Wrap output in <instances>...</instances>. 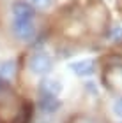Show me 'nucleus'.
Instances as JSON below:
<instances>
[{
	"label": "nucleus",
	"mask_w": 122,
	"mask_h": 123,
	"mask_svg": "<svg viewBox=\"0 0 122 123\" xmlns=\"http://www.w3.org/2000/svg\"><path fill=\"white\" fill-rule=\"evenodd\" d=\"M113 113H115V116L122 118V97H119V98L113 102Z\"/></svg>",
	"instance_id": "obj_10"
},
{
	"label": "nucleus",
	"mask_w": 122,
	"mask_h": 123,
	"mask_svg": "<svg viewBox=\"0 0 122 123\" xmlns=\"http://www.w3.org/2000/svg\"><path fill=\"white\" fill-rule=\"evenodd\" d=\"M60 102L58 97H53V95H41L39 93V98H37V109L44 114H55L57 111L60 109Z\"/></svg>",
	"instance_id": "obj_4"
},
{
	"label": "nucleus",
	"mask_w": 122,
	"mask_h": 123,
	"mask_svg": "<svg viewBox=\"0 0 122 123\" xmlns=\"http://www.w3.org/2000/svg\"><path fill=\"white\" fill-rule=\"evenodd\" d=\"M69 67H71V70H73L76 76H80V77H88V76H92L94 72H96V60H92V58L76 60V62H73Z\"/></svg>",
	"instance_id": "obj_6"
},
{
	"label": "nucleus",
	"mask_w": 122,
	"mask_h": 123,
	"mask_svg": "<svg viewBox=\"0 0 122 123\" xmlns=\"http://www.w3.org/2000/svg\"><path fill=\"white\" fill-rule=\"evenodd\" d=\"M41 95H53V97H58L64 90V85L58 79H53V77H43L39 81V86H37Z\"/></svg>",
	"instance_id": "obj_5"
},
{
	"label": "nucleus",
	"mask_w": 122,
	"mask_h": 123,
	"mask_svg": "<svg viewBox=\"0 0 122 123\" xmlns=\"http://www.w3.org/2000/svg\"><path fill=\"white\" fill-rule=\"evenodd\" d=\"M55 0H29V4L32 5L34 9H39V11H46L53 5Z\"/></svg>",
	"instance_id": "obj_8"
},
{
	"label": "nucleus",
	"mask_w": 122,
	"mask_h": 123,
	"mask_svg": "<svg viewBox=\"0 0 122 123\" xmlns=\"http://www.w3.org/2000/svg\"><path fill=\"white\" fill-rule=\"evenodd\" d=\"M27 67H29L30 74L46 77L50 72L53 70V58H51V55H48L46 51H34L29 56Z\"/></svg>",
	"instance_id": "obj_1"
},
{
	"label": "nucleus",
	"mask_w": 122,
	"mask_h": 123,
	"mask_svg": "<svg viewBox=\"0 0 122 123\" xmlns=\"http://www.w3.org/2000/svg\"><path fill=\"white\" fill-rule=\"evenodd\" d=\"M0 123H2V121H0Z\"/></svg>",
	"instance_id": "obj_12"
},
{
	"label": "nucleus",
	"mask_w": 122,
	"mask_h": 123,
	"mask_svg": "<svg viewBox=\"0 0 122 123\" xmlns=\"http://www.w3.org/2000/svg\"><path fill=\"white\" fill-rule=\"evenodd\" d=\"M7 88H9V85H7V83H4L2 79H0V95H4L5 92H7Z\"/></svg>",
	"instance_id": "obj_11"
},
{
	"label": "nucleus",
	"mask_w": 122,
	"mask_h": 123,
	"mask_svg": "<svg viewBox=\"0 0 122 123\" xmlns=\"http://www.w3.org/2000/svg\"><path fill=\"white\" fill-rule=\"evenodd\" d=\"M11 32L21 42H29L36 37L34 19H11Z\"/></svg>",
	"instance_id": "obj_2"
},
{
	"label": "nucleus",
	"mask_w": 122,
	"mask_h": 123,
	"mask_svg": "<svg viewBox=\"0 0 122 123\" xmlns=\"http://www.w3.org/2000/svg\"><path fill=\"white\" fill-rule=\"evenodd\" d=\"M110 41H113V42H122V26H113L112 30H110Z\"/></svg>",
	"instance_id": "obj_9"
},
{
	"label": "nucleus",
	"mask_w": 122,
	"mask_h": 123,
	"mask_svg": "<svg viewBox=\"0 0 122 123\" xmlns=\"http://www.w3.org/2000/svg\"><path fill=\"white\" fill-rule=\"evenodd\" d=\"M16 74H18V63H16V60L9 58V60L0 62V79L4 83L11 85L16 79Z\"/></svg>",
	"instance_id": "obj_7"
},
{
	"label": "nucleus",
	"mask_w": 122,
	"mask_h": 123,
	"mask_svg": "<svg viewBox=\"0 0 122 123\" xmlns=\"http://www.w3.org/2000/svg\"><path fill=\"white\" fill-rule=\"evenodd\" d=\"M11 16L13 19H34L36 9L27 0H14L11 5Z\"/></svg>",
	"instance_id": "obj_3"
}]
</instances>
